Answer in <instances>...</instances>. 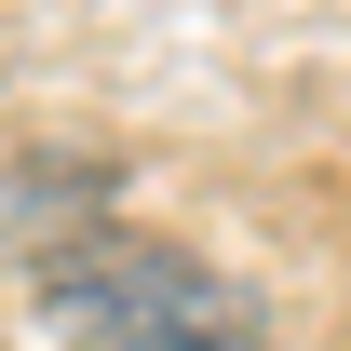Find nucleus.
Returning <instances> with one entry per match:
<instances>
[{
  "label": "nucleus",
  "mask_w": 351,
  "mask_h": 351,
  "mask_svg": "<svg viewBox=\"0 0 351 351\" xmlns=\"http://www.w3.org/2000/svg\"><path fill=\"white\" fill-rule=\"evenodd\" d=\"M68 351H257V298L176 243H82L54 257Z\"/></svg>",
  "instance_id": "obj_1"
}]
</instances>
